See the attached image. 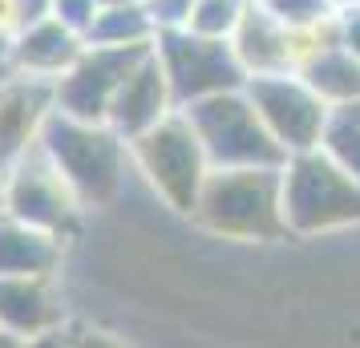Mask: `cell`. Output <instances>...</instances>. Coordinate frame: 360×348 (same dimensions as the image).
<instances>
[{"mask_svg":"<svg viewBox=\"0 0 360 348\" xmlns=\"http://www.w3.org/2000/svg\"><path fill=\"white\" fill-rule=\"evenodd\" d=\"M283 166H235L211 170L198 195L195 223L231 243H276L292 239L283 223Z\"/></svg>","mask_w":360,"mask_h":348,"instance_id":"obj_1","label":"cell"},{"mask_svg":"<svg viewBox=\"0 0 360 348\" xmlns=\"http://www.w3.org/2000/svg\"><path fill=\"white\" fill-rule=\"evenodd\" d=\"M283 179V223L292 239H320L360 227V183L324 146L288 154Z\"/></svg>","mask_w":360,"mask_h":348,"instance_id":"obj_2","label":"cell"},{"mask_svg":"<svg viewBox=\"0 0 360 348\" xmlns=\"http://www.w3.org/2000/svg\"><path fill=\"white\" fill-rule=\"evenodd\" d=\"M37 146L49 154L61 179L73 186L82 207H105L122 195L130 174V142L117 138L105 122H77V117L53 114Z\"/></svg>","mask_w":360,"mask_h":348,"instance_id":"obj_3","label":"cell"},{"mask_svg":"<svg viewBox=\"0 0 360 348\" xmlns=\"http://www.w3.org/2000/svg\"><path fill=\"white\" fill-rule=\"evenodd\" d=\"M130 166L134 174H142V183L154 191V199L170 207L174 215H195L198 195L211 179V158L198 142L195 126L186 114H170L158 122L150 134L130 142Z\"/></svg>","mask_w":360,"mask_h":348,"instance_id":"obj_4","label":"cell"},{"mask_svg":"<svg viewBox=\"0 0 360 348\" xmlns=\"http://www.w3.org/2000/svg\"><path fill=\"white\" fill-rule=\"evenodd\" d=\"M186 122L195 126L198 142L207 150L214 170H235V166H283L288 150L279 146L271 130L263 126L247 89H227L202 98L182 110Z\"/></svg>","mask_w":360,"mask_h":348,"instance_id":"obj_5","label":"cell"},{"mask_svg":"<svg viewBox=\"0 0 360 348\" xmlns=\"http://www.w3.org/2000/svg\"><path fill=\"white\" fill-rule=\"evenodd\" d=\"M154 57L162 61L179 110L247 85V73L231 49V41H211V37H198L191 29H158Z\"/></svg>","mask_w":360,"mask_h":348,"instance_id":"obj_6","label":"cell"},{"mask_svg":"<svg viewBox=\"0 0 360 348\" xmlns=\"http://www.w3.org/2000/svg\"><path fill=\"white\" fill-rule=\"evenodd\" d=\"M4 215L29 223L37 231L69 239L82 223V199L37 146L13 166H4Z\"/></svg>","mask_w":360,"mask_h":348,"instance_id":"obj_7","label":"cell"},{"mask_svg":"<svg viewBox=\"0 0 360 348\" xmlns=\"http://www.w3.org/2000/svg\"><path fill=\"white\" fill-rule=\"evenodd\" d=\"M243 89H247V98H251V105H255V114L263 117V126L271 130V138L288 154H304V150H316L324 142L336 110L311 89L304 73L251 77Z\"/></svg>","mask_w":360,"mask_h":348,"instance_id":"obj_8","label":"cell"},{"mask_svg":"<svg viewBox=\"0 0 360 348\" xmlns=\"http://www.w3.org/2000/svg\"><path fill=\"white\" fill-rule=\"evenodd\" d=\"M150 49H98V45H85V53L77 57V65L53 85L57 114L77 117V122H105L122 82L130 77V69Z\"/></svg>","mask_w":360,"mask_h":348,"instance_id":"obj_9","label":"cell"},{"mask_svg":"<svg viewBox=\"0 0 360 348\" xmlns=\"http://www.w3.org/2000/svg\"><path fill=\"white\" fill-rule=\"evenodd\" d=\"M53 114H57L53 82L8 73L0 82V166H13L29 150H37Z\"/></svg>","mask_w":360,"mask_h":348,"instance_id":"obj_10","label":"cell"},{"mask_svg":"<svg viewBox=\"0 0 360 348\" xmlns=\"http://www.w3.org/2000/svg\"><path fill=\"white\" fill-rule=\"evenodd\" d=\"M170 114H179V101H174V89L166 82V69L162 61L154 57V49L130 69V77L122 82L117 89L114 105H110V117H105V126L117 134V138H142L150 134L158 122H166Z\"/></svg>","mask_w":360,"mask_h":348,"instance_id":"obj_11","label":"cell"},{"mask_svg":"<svg viewBox=\"0 0 360 348\" xmlns=\"http://www.w3.org/2000/svg\"><path fill=\"white\" fill-rule=\"evenodd\" d=\"M85 53V37L77 29L61 25L57 17H45L37 25H25L8 37V69L37 82H61Z\"/></svg>","mask_w":360,"mask_h":348,"instance_id":"obj_12","label":"cell"},{"mask_svg":"<svg viewBox=\"0 0 360 348\" xmlns=\"http://www.w3.org/2000/svg\"><path fill=\"white\" fill-rule=\"evenodd\" d=\"M0 328L20 340L61 328V296L53 276H0Z\"/></svg>","mask_w":360,"mask_h":348,"instance_id":"obj_13","label":"cell"},{"mask_svg":"<svg viewBox=\"0 0 360 348\" xmlns=\"http://www.w3.org/2000/svg\"><path fill=\"white\" fill-rule=\"evenodd\" d=\"M231 49L239 57L247 82H251V77H267V73H295L292 49H288V25H283L263 0H255V4L247 8L243 25L231 37Z\"/></svg>","mask_w":360,"mask_h":348,"instance_id":"obj_14","label":"cell"},{"mask_svg":"<svg viewBox=\"0 0 360 348\" xmlns=\"http://www.w3.org/2000/svg\"><path fill=\"white\" fill-rule=\"evenodd\" d=\"M65 239L0 215V276H57Z\"/></svg>","mask_w":360,"mask_h":348,"instance_id":"obj_15","label":"cell"},{"mask_svg":"<svg viewBox=\"0 0 360 348\" xmlns=\"http://www.w3.org/2000/svg\"><path fill=\"white\" fill-rule=\"evenodd\" d=\"M158 37V20L146 4H122V8H101L89 33H85V45H98V49H150Z\"/></svg>","mask_w":360,"mask_h":348,"instance_id":"obj_16","label":"cell"},{"mask_svg":"<svg viewBox=\"0 0 360 348\" xmlns=\"http://www.w3.org/2000/svg\"><path fill=\"white\" fill-rule=\"evenodd\" d=\"M308 85L332 110H348L360 101V57L348 49H324L311 65L300 69Z\"/></svg>","mask_w":360,"mask_h":348,"instance_id":"obj_17","label":"cell"},{"mask_svg":"<svg viewBox=\"0 0 360 348\" xmlns=\"http://www.w3.org/2000/svg\"><path fill=\"white\" fill-rule=\"evenodd\" d=\"M251 4L255 0H191L186 20H182L179 29H191V33L211 37V41H231L235 29L243 25Z\"/></svg>","mask_w":360,"mask_h":348,"instance_id":"obj_18","label":"cell"},{"mask_svg":"<svg viewBox=\"0 0 360 348\" xmlns=\"http://www.w3.org/2000/svg\"><path fill=\"white\" fill-rule=\"evenodd\" d=\"M320 146L336 158V162L352 174L360 183V122L356 117H344V114H332V126H328L324 142Z\"/></svg>","mask_w":360,"mask_h":348,"instance_id":"obj_19","label":"cell"},{"mask_svg":"<svg viewBox=\"0 0 360 348\" xmlns=\"http://www.w3.org/2000/svg\"><path fill=\"white\" fill-rule=\"evenodd\" d=\"M263 4H267L288 29H308V25H320L328 13H336L328 0H263Z\"/></svg>","mask_w":360,"mask_h":348,"instance_id":"obj_20","label":"cell"},{"mask_svg":"<svg viewBox=\"0 0 360 348\" xmlns=\"http://www.w3.org/2000/svg\"><path fill=\"white\" fill-rule=\"evenodd\" d=\"M98 0H53V17L61 20V25H69V29H77V33H89V25H94V17H98Z\"/></svg>","mask_w":360,"mask_h":348,"instance_id":"obj_21","label":"cell"},{"mask_svg":"<svg viewBox=\"0 0 360 348\" xmlns=\"http://www.w3.org/2000/svg\"><path fill=\"white\" fill-rule=\"evenodd\" d=\"M340 13V49L360 57V4L356 8H336Z\"/></svg>","mask_w":360,"mask_h":348,"instance_id":"obj_22","label":"cell"},{"mask_svg":"<svg viewBox=\"0 0 360 348\" xmlns=\"http://www.w3.org/2000/svg\"><path fill=\"white\" fill-rule=\"evenodd\" d=\"M13 8H17V33L25 25H37V20L53 17V0H13Z\"/></svg>","mask_w":360,"mask_h":348,"instance_id":"obj_23","label":"cell"},{"mask_svg":"<svg viewBox=\"0 0 360 348\" xmlns=\"http://www.w3.org/2000/svg\"><path fill=\"white\" fill-rule=\"evenodd\" d=\"M69 348H130V344L117 340V336H110V332L85 328V332H73V336H69Z\"/></svg>","mask_w":360,"mask_h":348,"instance_id":"obj_24","label":"cell"},{"mask_svg":"<svg viewBox=\"0 0 360 348\" xmlns=\"http://www.w3.org/2000/svg\"><path fill=\"white\" fill-rule=\"evenodd\" d=\"M25 348H69V336L57 328V332H45V336H33V340H25Z\"/></svg>","mask_w":360,"mask_h":348,"instance_id":"obj_25","label":"cell"},{"mask_svg":"<svg viewBox=\"0 0 360 348\" xmlns=\"http://www.w3.org/2000/svg\"><path fill=\"white\" fill-rule=\"evenodd\" d=\"M13 33H17V8H13V0H0V37Z\"/></svg>","mask_w":360,"mask_h":348,"instance_id":"obj_26","label":"cell"},{"mask_svg":"<svg viewBox=\"0 0 360 348\" xmlns=\"http://www.w3.org/2000/svg\"><path fill=\"white\" fill-rule=\"evenodd\" d=\"M13 69H8V37H0V82L8 77Z\"/></svg>","mask_w":360,"mask_h":348,"instance_id":"obj_27","label":"cell"},{"mask_svg":"<svg viewBox=\"0 0 360 348\" xmlns=\"http://www.w3.org/2000/svg\"><path fill=\"white\" fill-rule=\"evenodd\" d=\"M0 348H25V340H20V336H13V332L0 328Z\"/></svg>","mask_w":360,"mask_h":348,"instance_id":"obj_28","label":"cell"},{"mask_svg":"<svg viewBox=\"0 0 360 348\" xmlns=\"http://www.w3.org/2000/svg\"><path fill=\"white\" fill-rule=\"evenodd\" d=\"M122 4H138V0H98V8H122Z\"/></svg>","mask_w":360,"mask_h":348,"instance_id":"obj_29","label":"cell"},{"mask_svg":"<svg viewBox=\"0 0 360 348\" xmlns=\"http://www.w3.org/2000/svg\"><path fill=\"white\" fill-rule=\"evenodd\" d=\"M328 4H332V8H356L360 0H328Z\"/></svg>","mask_w":360,"mask_h":348,"instance_id":"obj_30","label":"cell"},{"mask_svg":"<svg viewBox=\"0 0 360 348\" xmlns=\"http://www.w3.org/2000/svg\"><path fill=\"white\" fill-rule=\"evenodd\" d=\"M336 114H344V117H356V122H360V101H356V105H348V110H336Z\"/></svg>","mask_w":360,"mask_h":348,"instance_id":"obj_31","label":"cell"},{"mask_svg":"<svg viewBox=\"0 0 360 348\" xmlns=\"http://www.w3.org/2000/svg\"><path fill=\"white\" fill-rule=\"evenodd\" d=\"M0 215H4V166H0Z\"/></svg>","mask_w":360,"mask_h":348,"instance_id":"obj_32","label":"cell"}]
</instances>
